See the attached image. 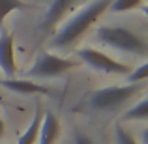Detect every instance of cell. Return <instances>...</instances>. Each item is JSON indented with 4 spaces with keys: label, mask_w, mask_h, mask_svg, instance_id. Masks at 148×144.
<instances>
[{
    "label": "cell",
    "mask_w": 148,
    "mask_h": 144,
    "mask_svg": "<svg viewBox=\"0 0 148 144\" xmlns=\"http://www.w3.org/2000/svg\"><path fill=\"white\" fill-rule=\"evenodd\" d=\"M112 0H92L71 15L51 38V47L58 51H73L77 41L98 23V19L109 10Z\"/></svg>",
    "instance_id": "obj_1"
},
{
    "label": "cell",
    "mask_w": 148,
    "mask_h": 144,
    "mask_svg": "<svg viewBox=\"0 0 148 144\" xmlns=\"http://www.w3.org/2000/svg\"><path fill=\"white\" fill-rule=\"evenodd\" d=\"M96 41L103 43L105 47L114 49L118 53L133 54V56H148V45L146 41L139 36L137 32L126 28V26H112V25H103L94 32Z\"/></svg>",
    "instance_id": "obj_2"
},
{
    "label": "cell",
    "mask_w": 148,
    "mask_h": 144,
    "mask_svg": "<svg viewBox=\"0 0 148 144\" xmlns=\"http://www.w3.org/2000/svg\"><path fill=\"white\" fill-rule=\"evenodd\" d=\"M145 88V84H122V86H105L92 92L86 105L96 112H111L114 109L122 107L126 101H130L135 94Z\"/></svg>",
    "instance_id": "obj_3"
},
{
    "label": "cell",
    "mask_w": 148,
    "mask_h": 144,
    "mask_svg": "<svg viewBox=\"0 0 148 144\" xmlns=\"http://www.w3.org/2000/svg\"><path fill=\"white\" fill-rule=\"evenodd\" d=\"M77 66H79V62H75L73 58H64V56L43 51V53L38 54L36 62L28 69L26 77H32V79H54V77H60L64 73L71 71Z\"/></svg>",
    "instance_id": "obj_4"
},
{
    "label": "cell",
    "mask_w": 148,
    "mask_h": 144,
    "mask_svg": "<svg viewBox=\"0 0 148 144\" xmlns=\"http://www.w3.org/2000/svg\"><path fill=\"white\" fill-rule=\"evenodd\" d=\"M77 58L83 64H86L88 68L96 69L101 73H111V75H127L131 71V68L124 62L114 60L112 56L101 53V51L94 49V47H81L77 49Z\"/></svg>",
    "instance_id": "obj_5"
},
{
    "label": "cell",
    "mask_w": 148,
    "mask_h": 144,
    "mask_svg": "<svg viewBox=\"0 0 148 144\" xmlns=\"http://www.w3.org/2000/svg\"><path fill=\"white\" fill-rule=\"evenodd\" d=\"M0 69L6 75V79H11L17 73V62H15V38L11 32L2 30L0 34Z\"/></svg>",
    "instance_id": "obj_6"
},
{
    "label": "cell",
    "mask_w": 148,
    "mask_h": 144,
    "mask_svg": "<svg viewBox=\"0 0 148 144\" xmlns=\"http://www.w3.org/2000/svg\"><path fill=\"white\" fill-rule=\"evenodd\" d=\"M0 84H2L4 88H8L10 92L19 94V96H38V94L49 96L51 92H53L49 86L38 84L30 79H15V77H11V79H2Z\"/></svg>",
    "instance_id": "obj_7"
},
{
    "label": "cell",
    "mask_w": 148,
    "mask_h": 144,
    "mask_svg": "<svg viewBox=\"0 0 148 144\" xmlns=\"http://www.w3.org/2000/svg\"><path fill=\"white\" fill-rule=\"evenodd\" d=\"M75 2V0H53L47 10V13H45L43 21H41L40 28L43 30V32H54V28L58 26V23L64 19V15L68 13V10L71 8V4Z\"/></svg>",
    "instance_id": "obj_8"
},
{
    "label": "cell",
    "mask_w": 148,
    "mask_h": 144,
    "mask_svg": "<svg viewBox=\"0 0 148 144\" xmlns=\"http://www.w3.org/2000/svg\"><path fill=\"white\" fill-rule=\"evenodd\" d=\"M60 135H62L60 120L53 112H45L43 120H41V126H40V135H38L36 144H56Z\"/></svg>",
    "instance_id": "obj_9"
},
{
    "label": "cell",
    "mask_w": 148,
    "mask_h": 144,
    "mask_svg": "<svg viewBox=\"0 0 148 144\" xmlns=\"http://www.w3.org/2000/svg\"><path fill=\"white\" fill-rule=\"evenodd\" d=\"M41 120H43V109H41V103H36V112H34L32 122L28 124L26 131L19 137L17 144H36L38 142V135H40V126Z\"/></svg>",
    "instance_id": "obj_10"
},
{
    "label": "cell",
    "mask_w": 148,
    "mask_h": 144,
    "mask_svg": "<svg viewBox=\"0 0 148 144\" xmlns=\"http://www.w3.org/2000/svg\"><path fill=\"white\" fill-rule=\"evenodd\" d=\"M124 122H143L148 120V97H143L137 105H133L131 109H127L122 116Z\"/></svg>",
    "instance_id": "obj_11"
},
{
    "label": "cell",
    "mask_w": 148,
    "mask_h": 144,
    "mask_svg": "<svg viewBox=\"0 0 148 144\" xmlns=\"http://www.w3.org/2000/svg\"><path fill=\"white\" fill-rule=\"evenodd\" d=\"M146 0H112L109 10L112 13H122V11H131V10H141L145 8Z\"/></svg>",
    "instance_id": "obj_12"
},
{
    "label": "cell",
    "mask_w": 148,
    "mask_h": 144,
    "mask_svg": "<svg viewBox=\"0 0 148 144\" xmlns=\"http://www.w3.org/2000/svg\"><path fill=\"white\" fill-rule=\"evenodd\" d=\"M26 4H23V0H0V26L4 25L6 17L13 11L25 10Z\"/></svg>",
    "instance_id": "obj_13"
},
{
    "label": "cell",
    "mask_w": 148,
    "mask_h": 144,
    "mask_svg": "<svg viewBox=\"0 0 148 144\" xmlns=\"http://www.w3.org/2000/svg\"><path fill=\"white\" fill-rule=\"evenodd\" d=\"M126 77L127 84H145V81L148 79V64H141L137 69H131Z\"/></svg>",
    "instance_id": "obj_14"
},
{
    "label": "cell",
    "mask_w": 148,
    "mask_h": 144,
    "mask_svg": "<svg viewBox=\"0 0 148 144\" xmlns=\"http://www.w3.org/2000/svg\"><path fill=\"white\" fill-rule=\"evenodd\" d=\"M114 137H116V144H139V142L133 139V135L127 133V131L124 129L120 124L114 127Z\"/></svg>",
    "instance_id": "obj_15"
},
{
    "label": "cell",
    "mask_w": 148,
    "mask_h": 144,
    "mask_svg": "<svg viewBox=\"0 0 148 144\" xmlns=\"http://www.w3.org/2000/svg\"><path fill=\"white\" fill-rule=\"evenodd\" d=\"M75 144H94V141H92L88 135L77 131V133H75Z\"/></svg>",
    "instance_id": "obj_16"
},
{
    "label": "cell",
    "mask_w": 148,
    "mask_h": 144,
    "mask_svg": "<svg viewBox=\"0 0 148 144\" xmlns=\"http://www.w3.org/2000/svg\"><path fill=\"white\" fill-rule=\"evenodd\" d=\"M4 133H6V124H4V120L0 118V139L4 137Z\"/></svg>",
    "instance_id": "obj_17"
}]
</instances>
